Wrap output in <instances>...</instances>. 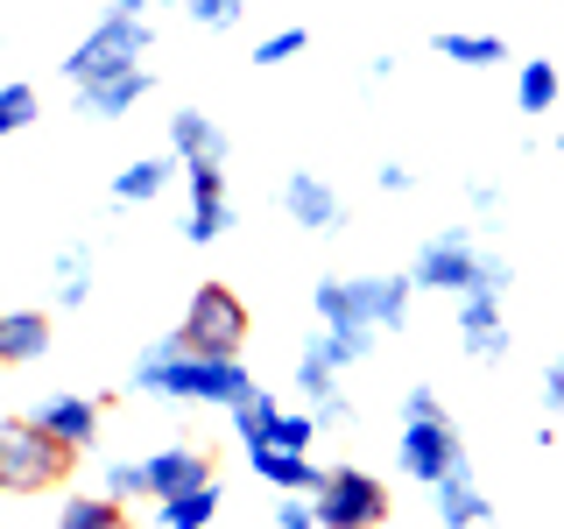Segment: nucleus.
Segmentation results:
<instances>
[{
    "label": "nucleus",
    "mask_w": 564,
    "mask_h": 529,
    "mask_svg": "<svg viewBox=\"0 0 564 529\" xmlns=\"http://www.w3.org/2000/svg\"><path fill=\"white\" fill-rule=\"evenodd\" d=\"M170 155H176V163H226V155H234V141H226V128L212 114H198V106H176V114H170Z\"/></svg>",
    "instance_id": "obj_14"
},
{
    "label": "nucleus",
    "mask_w": 564,
    "mask_h": 529,
    "mask_svg": "<svg viewBox=\"0 0 564 529\" xmlns=\"http://www.w3.org/2000/svg\"><path fill=\"white\" fill-rule=\"evenodd\" d=\"M106 494H113V501H149V473H141V458H106Z\"/></svg>",
    "instance_id": "obj_32"
},
{
    "label": "nucleus",
    "mask_w": 564,
    "mask_h": 529,
    "mask_svg": "<svg viewBox=\"0 0 564 529\" xmlns=\"http://www.w3.org/2000/svg\"><path fill=\"white\" fill-rule=\"evenodd\" d=\"M50 290H57V311H85L93 304V255H85V247H64L57 269H50Z\"/></svg>",
    "instance_id": "obj_23"
},
{
    "label": "nucleus",
    "mask_w": 564,
    "mask_h": 529,
    "mask_svg": "<svg viewBox=\"0 0 564 529\" xmlns=\"http://www.w3.org/2000/svg\"><path fill=\"white\" fill-rule=\"evenodd\" d=\"M557 155H564V134H557Z\"/></svg>",
    "instance_id": "obj_40"
},
{
    "label": "nucleus",
    "mask_w": 564,
    "mask_h": 529,
    "mask_svg": "<svg viewBox=\"0 0 564 529\" xmlns=\"http://www.w3.org/2000/svg\"><path fill=\"white\" fill-rule=\"evenodd\" d=\"M458 346L473 353V360H508V311H501V296H487V290H466L458 296Z\"/></svg>",
    "instance_id": "obj_10"
},
{
    "label": "nucleus",
    "mask_w": 564,
    "mask_h": 529,
    "mask_svg": "<svg viewBox=\"0 0 564 529\" xmlns=\"http://www.w3.org/2000/svg\"><path fill=\"white\" fill-rule=\"evenodd\" d=\"M431 410H445L437 388H410V396H402V417H431Z\"/></svg>",
    "instance_id": "obj_38"
},
{
    "label": "nucleus",
    "mask_w": 564,
    "mask_h": 529,
    "mask_svg": "<svg viewBox=\"0 0 564 529\" xmlns=\"http://www.w3.org/2000/svg\"><path fill=\"white\" fill-rule=\"evenodd\" d=\"M282 212H290V226H304V234H339V226L352 219L346 198L317 170H290V176H282Z\"/></svg>",
    "instance_id": "obj_9"
},
{
    "label": "nucleus",
    "mask_w": 564,
    "mask_h": 529,
    "mask_svg": "<svg viewBox=\"0 0 564 529\" xmlns=\"http://www.w3.org/2000/svg\"><path fill=\"white\" fill-rule=\"evenodd\" d=\"M473 269H480V240H473V226H445V234H431L416 247L410 282H416V290H437V296H466Z\"/></svg>",
    "instance_id": "obj_8"
},
{
    "label": "nucleus",
    "mask_w": 564,
    "mask_h": 529,
    "mask_svg": "<svg viewBox=\"0 0 564 529\" xmlns=\"http://www.w3.org/2000/svg\"><path fill=\"white\" fill-rule=\"evenodd\" d=\"M176 8H184L198 29H212V35H226V29L247 22V0H176Z\"/></svg>",
    "instance_id": "obj_29"
},
{
    "label": "nucleus",
    "mask_w": 564,
    "mask_h": 529,
    "mask_svg": "<svg viewBox=\"0 0 564 529\" xmlns=\"http://www.w3.org/2000/svg\"><path fill=\"white\" fill-rule=\"evenodd\" d=\"M431 494H437V522H445V529H487V522H501V516H494V501L480 494V481H473V458H458L445 481H431Z\"/></svg>",
    "instance_id": "obj_13"
},
{
    "label": "nucleus",
    "mask_w": 564,
    "mask_h": 529,
    "mask_svg": "<svg viewBox=\"0 0 564 529\" xmlns=\"http://www.w3.org/2000/svg\"><path fill=\"white\" fill-rule=\"evenodd\" d=\"M296 388H304V396H332V388H339V367H332L311 339H304V353H296Z\"/></svg>",
    "instance_id": "obj_31"
},
{
    "label": "nucleus",
    "mask_w": 564,
    "mask_h": 529,
    "mask_svg": "<svg viewBox=\"0 0 564 529\" xmlns=\"http://www.w3.org/2000/svg\"><path fill=\"white\" fill-rule=\"evenodd\" d=\"M141 473H149V501H163V494H184V487L212 481V458L198 445H163V452L141 458Z\"/></svg>",
    "instance_id": "obj_15"
},
{
    "label": "nucleus",
    "mask_w": 564,
    "mask_h": 529,
    "mask_svg": "<svg viewBox=\"0 0 564 529\" xmlns=\"http://www.w3.org/2000/svg\"><path fill=\"white\" fill-rule=\"evenodd\" d=\"M219 481H198V487H184V494H163L155 501V529H212V516H219Z\"/></svg>",
    "instance_id": "obj_19"
},
{
    "label": "nucleus",
    "mask_w": 564,
    "mask_h": 529,
    "mask_svg": "<svg viewBox=\"0 0 564 529\" xmlns=\"http://www.w3.org/2000/svg\"><path fill=\"white\" fill-rule=\"evenodd\" d=\"M557 99H564L557 64H551V57H522V64H516V106H522V114H551Z\"/></svg>",
    "instance_id": "obj_22"
},
{
    "label": "nucleus",
    "mask_w": 564,
    "mask_h": 529,
    "mask_svg": "<svg viewBox=\"0 0 564 529\" xmlns=\"http://www.w3.org/2000/svg\"><path fill=\"white\" fill-rule=\"evenodd\" d=\"M375 184L388 191V198H402V191H416V170H410V163H395V155H388V163L375 170Z\"/></svg>",
    "instance_id": "obj_36"
},
{
    "label": "nucleus",
    "mask_w": 564,
    "mask_h": 529,
    "mask_svg": "<svg viewBox=\"0 0 564 529\" xmlns=\"http://www.w3.org/2000/svg\"><path fill=\"white\" fill-rule=\"evenodd\" d=\"M317 423H352V402L339 396V388H332V396H317V410H311Z\"/></svg>",
    "instance_id": "obj_37"
},
{
    "label": "nucleus",
    "mask_w": 564,
    "mask_h": 529,
    "mask_svg": "<svg viewBox=\"0 0 564 529\" xmlns=\"http://www.w3.org/2000/svg\"><path fill=\"white\" fill-rule=\"evenodd\" d=\"M35 114H43L35 85H22V78H8V85H0V141H8V134H22V128H35Z\"/></svg>",
    "instance_id": "obj_26"
},
{
    "label": "nucleus",
    "mask_w": 564,
    "mask_h": 529,
    "mask_svg": "<svg viewBox=\"0 0 564 529\" xmlns=\"http://www.w3.org/2000/svg\"><path fill=\"white\" fill-rule=\"evenodd\" d=\"M234 226H240V212H234L226 191H191V219H184V240L191 247H212L219 234H234Z\"/></svg>",
    "instance_id": "obj_21"
},
{
    "label": "nucleus",
    "mask_w": 564,
    "mask_h": 529,
    "mask_svg": "<svg viewBox=\"0 0 564 529\" xmlns=\"http://www.w3.org/2000/svg\"><path fill=\"white\" fill-rule=\"evenodd\" d=\"M149 93H155V78H149L141 64H134V71H113V78H85V85H78V114L106 128V120H128Z\"/></svg>",
    "instance_id": "obj_12"
},
{
    "label": "nucleus",
    "mask_w": 564,
    "mask_h": 529,
    "mask_svg": "<svg viewBox=\"0 0 564 529\" xmlns=\"http://www.w3.org/2000/svg\"><path fill=\"white\" fill-rule=\"evenodd\" d=\"M57 529H120V501L113 494H70L57 508Z\"/></svg>",
    "instance_id": "obj_25"
},
{
    "label": "nucleus",
    "mask_w": 564,
    "mask_h": 529,
    "mask_svg": "<svg viewBox=\"0 0 564 529\" xmlns=\"http://www.w3.org/2000/svg\"><path fill=\"white\" fill-rule=\"evenodd\" d=\"M275 529H317L311 494H282V501H275Z\"/></svg>",
    "instance_id": "obj_34"
},
{
    "label": "nucleus",
    "mask_w": 564,
    "mask_h": 529,
    "mask_svg": "<svg viewBox=\"0 0 564 529\" xmlns=\"http://www.w3.org/2000/svg\"><path fill=\"white\" fill-rule=\"evenodd\" d=\"M304 50H311V29H275V35H261V43H254V64L261 71H275V64H290V57H304Z\"/></svg>",
    "instance_id": "obj_30"
},
{
    "label": "nucleus",
    "mask_w": 564,
    "mask_h": 529,
    "mask_svg": "<svg viewBox=\"0 0 564 529\" xmlns=\"http://www.w3.org/2000/svg\"><path fill=\"white\" fill-rule=\"evenodd\" d=\"M184 353H205V360H234L240 339H247V304L226 282H198L184 304V325H176Z\"/></svg>",
    "instance_id": "obj_4"
},
{
    "label": "nucleus",
    "mask_w": 564,
    "mask_h": 529,
    "mask_svg": "<svg viewBox=\"0 0 564 529\" xmlns=\"http://www.w3.org/2000/svg\"><path fill=\"white\" fill-rule=\"evenodd\" d=\"M508 282H516V269H508V255H487V247H480V269H473V290H487V296H508Z\"/></svg>",
    "instance_id": "obj_33"
},
{
    "label": "nucleus",
    "mask_w": 564,
    "mask_h": 529,
    "mask_svg": "<svg viewBox=\"0 0 564 529\" xmlns=\"http://www.w3.org/2000/svg\"><path fill=\"white\" fill-rule=\"evenodd\" d=\"M176 170H184L176 155H134L128 170H113V198H120V205H155V198L170 191Z\"/></svg>",
    "instance_id": "obj_18"
},
{
    "label": "nucleus",
    "mask_w": 564,
    "mask_h": 529,
    "mask_svg": "<svg viewBox=\"0 0 564 529\" xmlns=\"http://www.w3.org/2000/svg\"><path fill=\"white\" fill-rule=\"evenodd\" d=\"M375 339H381V332H367V325H317L311 332V346L325 353L332 367H360L367 353H375Z\"/></svg>",
    "instance_id": "obj_24"
},
{
    "label": "nucleus",
    "mask_w": 564,
    "mask_h": 529,
    "mask_svg": "<svg viewBox=\"0 0 564 529\" xmlns=\"http://www.w3.org/2000/svg\"><path fill=\"white\" fill-rule=\"evenodd\" d=\"M269 445H275V452H311V445H317V417H304V410H275Z\"/></svg>",
    "instance_id": "obj_28"
},
{
    "label": "nucleus",
    "mask_w": 564,
    "mask_h": 529,
    "mask_svg": "<svg viewBox=\"0 0 564 529\" xmlns=\"http://www.w3.org/2000/svg\"><path fill=\"white\" fill-rule=\"evenodd\" d=\"M149 8H155V0H113V8L93 22V35H85V43L64 57V78L85 85V78L134 71L141 57H149Z\"/></svg>",
    "instance_id": "obj_3"
},
{
    "label": "nucleus",
    "mask_w": 564,
    "mask_h": 529,
    "mask_svg": "<svg viewBox=\"0 0 564 529\" xmlns=\"http://www.w3.org/2000/svg\"><path fill=\"white\" fill-rule=\"evenodd\" d=\"M29 423H35L43 438H57L64 452H85V445L99 438V402H93V396H43V402L29 410Z\"/></svg>",
    "instance_id": "obj_11"
},
{
    "label": "nucleus",
    "mask_w": 564,
    "mask_h": 529,
    "mask_svg": "<svg viewBox=\"0 0 564 529\" xmlns=\"http://www.w3.org/2000/svg\"><path fill=\"white\" fill-rule=\"evenodd\" d=\"M134 388L141 396H163V402H226L234 410V402L254 396V375L240 367V353L234 360H205V353H184L176 332H163L134 360Z\"/></svg>",
    "instance_id": "obj_1"
},
{
    "label": "nucleus",
    "mask_w": 564,
    "mask_h": 529,
    "mask_svg": "<svg viewBox=\"0 0 564 529\" xmlns=\"http://www.w3.org/2000/svg\"><path fill=\"white\" fill-rule=\"evenodd\" d=\"M311 516H317V529H381L388 487L375 473H360V466H332L325 481H317V494H311Z\"/></svg>",
    "instance_id": "obj_5"
},
{
    "label": "nucleus",
    "mask_w": 564,
    "mask_h": 529,
    "mask_svg": "<svg viewBox=\"0 0 564 529\" xmlns=\"http://www.w3.org/2000/svg\"><path fill=\"white\" fill-rule=\"evenodd\" d=\"M466 458V438H458V423L445 410H431V417H402V438H395V466L410 473V481H445V473Z\"/></svg>",
    "instance_id": "obj_7"
},
{
    "label": "nucleus",
    "mask_w": 564,
    "mask_h": 529,
    "mask_svg": "<svg viewBox=\"0 0 564 529\" xmlns=\"http://www.w3.org/2000/svg\"><path fill=\"white\" fill-rule=\"evenodd\" d=\"M50 353V317L43 311H0V367H29Z\"/></svg>",
    "instance_id": "obj_17"
},
{
    "label": "nucleus",
    "mask_w": 564,
    "mask_h": 529,
    "mask_svg": "<svg viewBox=\"0 0 564 529\" xmlns=\"http://www.w3.org/2000/svg\"><path fill=\"white\" fill-rule=\"evenodd\" d=\"M247 466L275 494H317V481H325V466H317L311 452H275V445H247Z\"/></svg>",
    "instance_id": "obj_16"
},
{
    "label": "nucleus",
    "mask_w": 564,
    "mask_h": 529,
    "mask_svg": "<svg viewBox=\"0 0 564 529\" xmlns=\"http://www.w3.org/2000/svg\"><path fill=\"white\" fill-rule=\"evenodd\" d=\"M64 466H70V452L57 445V438H43L29 417H22V423H0V487H8V494L50 487Z\"/></svg>",
    "instance_id": "obj_6"
},
{
    "label": "nucleus",
    "mask_w": 564,
    "mask_h": 529,
    "mask_svg": "<svg viewBox=\"0 0 564 529\" xmlns=\"http://www.w3.org/2000/svg\"><path fill=\"white\" fill-rule=\"evenodd\" d=\"M466 198H473V212H494V205H501V191H494V184H473Z\"/></svg>",
    "instance_id": "obj_39"
},
{
    "label": "nucleus",
    "mask_w": 564,
    "mask_h": 529,
    "mask_svg": "<svg viewBox=\"0 0 564 529\" xmlns=\"http://www.w3.org/2000/svg\"><path fill=\"white\" fill-rule=\"evenodd\" d=\"M416 304L410 276H317L311 282V311L317 325H367V332H402Z\"/></svg>",
    "instance_id": "obj_2"
},
{
    "label": "nucleus",
    "mask_w": 564,
    "mask_h": 529,
    "mask_svg": "<svg viewBox=\"0 0 564 529\" xmlns=\"http://www.w3.org/2000/svg\"><path fill=\"white\" fill-rule=\"evenodd\" d=\"M431 50H437V57H452V64H466V71L508 64V43H501V35H487V29H437Z\"/></svg>",
    "instance_id": "obj_20"
},
{
    "label": "nucleus",
    "mask_w": 564,
    "mask_h": 529,
    "mask_svg": "<svg viewBox=\"0 0 564 529\" xmlns=\"http://www.w3.org/2000/svg\"><path fill=\"white\" fill-rule=\"evenodd\" d=\"M487 529H501V522H487Z\"/></svg>",
    "instance_id": "obj_41"
},
{
    "label": "nucleus",
    "mask_w": 564,
    "mask_h": 529,
    "mask_svg": "<svg viewBox=\"0 0 564 529\" xmlns=\"http://www.w3.org/2000/svg\"><path fill=\"white\" fill-rule=\"evenodd\" d=\"M543 410L564 417V353H551V360H543Z\"/></svg>",
    "instance_id": "obj_35"
},
{
    "label": "nucleus",
    "mask_w": 564,
    "mask_h": 529,
    "mask_svg": "<svg viewBox=\"0 0 564 529\" xmlns=\"http://www.w3.org/2000/svg\"><path fill=\"white\" fill-rule=\"evenodd\" d=\"M275 410H282V402L254 388L247 402H234V438H240V445H269V423H275Z\"/></svg>",
    "instance_id": "obj_27"
}]
</instances>
